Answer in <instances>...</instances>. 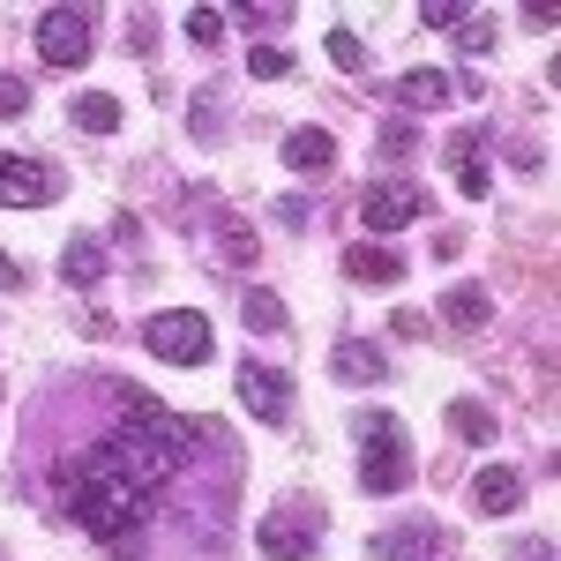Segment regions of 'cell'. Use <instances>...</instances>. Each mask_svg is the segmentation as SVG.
<instances>
[{"instance_id": "17", "label": "cell", "mask_w": 561, "mask_h": 561, "mask_svg": "<svg viewBox=\"0 0 561 561\" xmlns=\"http://www.w3.org/2000/svg\"><path fill=\"white\" fill-rule=\"evenodd\" d=\"M330 375H337V382H382L389 359H382V345H367V337H345V345L330 352Z\"/></svg>"}, {"instance_id": "7", "label": "cell", "mask_w": 561, "mask_h": 561, "mask_svg": "<svg viewBox=\"0 0 561 561\" xmlns=\"http://www.w3.org/2000/svg\"><path fill=\"white\" fill-rule=\"evenodd\" d=\"M240 404L255 412L262 427H285L293 420V375L270 367V359H240Z\"/></svg>"}, {"instance_id": "34", "label": "cell", "mask_w": 561, "mask_h": 561, "mask_svg": "<svg viewBox=\"0 0 561 561\" xmlns=\"http://www.w3.org/2000/svg\"><path fill=\"white\" fill-rule=\"evenodd\" d=\"M23 285V270H15V255H0V293H15Z\"/></svg>"}, {"instance_id": "15", "label": "cell", "mask_w": 561, "mask_h": 561, "mask_svg": "<svg viewBox=\"0 0 561 561\" xmlns=\"http://www.w3.org/2000/svg\"><path fill=\"white\" fill-rule=\"evenodd\" d=\"M442 322H449V330H486V322H494V293H486V285H449V293H442Z\"/></svg>"}, {"instance_id": "12", "label": "cell", "mask_w": 561, "mask_h": 561, "mask_svg": "<svg viewBox=\"0 0 561 561\" xmlns=\"http://www.w3.org/2000/svg\"><path fill=\"white\" fill-rule=\"evenodd\" d=\"M434 547H442V531L427 517H412V524H397V531H382L367 554L375 561H434Z\"/></svg>"}, {"instance_id": "29", "label": "cell", "mask_w": 561, "mask_h": 561, "mask_svg": "<svg viewBox=\"0 0 561 561\" xmlns=\"http://www.w3.org/2000/svg\"><path fill=\"white\" fill-rule=\"evenodd\" d=\"M240 23L248 31H270V23H293V8L285 0H255V8H240Z\"/></svg>"}, {"instance_id": "8", "label": "cell", "mask_w": 561, "mask_h": 561, "mask_svg": "<svg viewBox=\"0 0 561 561\" xmlns=\"http://www.w3.org/2000/svg\"><path fill=\"white\" fill-rule=\"evenodd\" d=\"M60 195V173L45 165V158H15V150H0V203L8 210H38Z\"/></svg>"}, {"instance_id": "19", "label": "cell", "mask_w": 561, "mask_h": 561, "mask_svg": "<svg viewBox=\"0 0 561 561\" xmlns=\"http://www.w3.org/2000/svg\"><path fill=\"white\" fill-rule=\"evenodd\" d=\"M240 322L262 330V337H277V330H285V300H277L270 285H248V293H240Z\"/></svg>"}, {"instance_id": "3", "label": "cell", "mask_w": 561, "mask_h": 561, "mask_svg": "<svg viewBox=\"0 0 561 561\" xmlns=\"http://www.w3.org/2000/svg\"><path fill=\"white\" fill-rule=\"evenodd\" d=\"M142 345L158 352L165 367H203V359L217 352V337H210V322H203L195 307H165V314L142 322Z\"/></svg>"}, {"instance_id": "5", "label": "cell", "mask_w": 561, "mask_h": 561, "mask_svg": "<svg viewBox=\"0 0 561 561\" xmlns=\"http://www.w3.org/2000/svg\"><path fill=\"white\" fill-rule=\"evenodd\" d=\"M255 547L270 561H307L322 547V510H270V517L255 524Z\"/></svg>"}, {"instance_id": "11", "label": "cell", "mask_w": 561, "mask_h": 561, "mask_svg": "<svg viewBox=\"0 0 561 561\" xmlns=\"http://www.w3.org/2000/svg\"><path fill=\"white\" fill-rule=\"evenodd\" d=\"M345 277L352 285H404V255L382 240H352L345 248Z\"/></svg>"}, {"instance_id": "10", "label": "cell", "mask_w": 561, "mask_h": 561, "mask_svg": "<svg viewBox=\"0 0 561 561\" xmlns=\"http://www.w3.org/2000/svg\"><path fill=\"white\" fill-rule=\"evenodd\" d=\"M524 502V472H510V465H479L472 472V510L479 517H510Z\"/></svg>"}, {"instance_id": "24", "label": "cell", "mask_w": 561, "mask_h": 561, "mask_svg": "<svg viewBox=\"0 0 561 561\" xmlns=\"http://www.w3.org/2000/svg\"><path fill=\"white\" fill-rule=\"evenodd\" d=\"M322 53H330V60L345 68V76H359V68H367V45L352 38V31H330V38H322Z\"/></svg>"}, {"instance_id": "18", "label": "cell", "mask_w": 561, "mask_h": 561, "mask_svg": "<svg viewBox=\"0 0 561 561\" xmlns=\"http://www.w3.org/2000/svg\"><path fill=\"white\" fill-rule=\"evenodd\" d=\"M60 277H68V285H98V277H105V248H98V240H90V232H76V240H68V255H60Z\"/></svg>"}, {"instance_id": "27", "label": "cell", "mask_w": 561, "mask_h": 561, "mask_svg": "<svg viewBox=\"0 0 561 561\" xmlns=\"http://www.w3.org/2000/svg\"><path fill=\"white\" fill-rule=\"evenodd\" d=\"M375 142H382V158H412V150H420V128H412V121H382Z\"/></svg>"}, {"instance_id": "1", "label": "cell", "mask_w": 561, "mask_h": 561, "mask_svg": "<svg viewBox=\"0 0 561 561\" xmlns=\"http://www.w3.org/2000/svg\"><path fill=\"white\" fill-rule=\"evenodd\" d=\"M53 486H60V517L76 524V531H90V539H105V547L135 539V531L150 524V510H158V494H142L128 479H90V472H76V465H60Z\"/></svg>"}, {"instance_id": "30", "label": "cell", "mask_w": 561, "mask_h": 561, "mask_svg": "<svg viewBox=\"0 0 561 561\" xmlns=\"http://www.w3.org/2000/svg\"><path fill=\"white\" fill-rule=\"evenodd\" d=\"M434 322L427 314H420V307H397V314H389V337H404V345H412V337H427Z\"/></svg>"}, {"instance_id": "2", "label": "cell", "mask_w": 561, "mask_h": 561, "mask_svg": "<svg viewBox=\"0 0 561 561\" xmlns=\"http://www.w3.org/2000/svg\"><path fill=\"white\" fill-rule=\"evenodd\" d=\"M359 486H367V494H404V486H412V434H404V420H397V412H367V420H359Z\"/></svg>"}, {"instance_id": "16", "label": "cell", "mask_w": 561, "mask_h": 561, "mask_svg": "<svg viewBox=\"0 0 561 561\" xmlns=\"http://www.w3.org/2000/svg\"><path fill=\"white\" fill-rule=\"evenodd\" d=\"M457 98V83L442 76V68H412V76H397V105H412V113H442Z\"/></svg>"}, {"instance_id": "9", "label": "cell", "mask_w": 561, "mask_h": 561, "mask_svg": "<svg viewBox=\"0 0 561 561\" xmlns=\"http://www.w3.org/2000/svg\"><path fill=\"white\" fill-rule=\"evenodd\" d=\"M486 135H449L442 142V158H449V180H457V195H472L486 203V187H494V165H486V150H479Z\"/></svg>"}, {"instance_id": "25", "label": "cell", "mask_w": 561, "mask_h": 561, "mask_svg": "<svg viewBox=\"0 0 561 561\" xmlns=\"http://www.w3.org/2000/svg\"><path fill=\"white\" fill-rule=\"evenodd\" d=\"M420 23H427V31H465V23H472V8H465V0H427V8H420Z\"/></svg>"}, {"instance_id": "14", "label": "cell", "mask_w": 561, "mask_h": 561, "mask_svg": "<svg viewBox=\"0 0 561 561\" xmlns=\"http://www.w3.org/2000/svg\"><path fill=\"white\" fill-rule=\"evenodd\" d=\"M285 165H293V173H330V165H337V135L330 128H293L285 135Z\"/></svg>"}, {"instance_id": "31", "label": "cell", "mask_w": 561, "mask_h": 561, "mask_svg": "<svg viewBox=\"0 0 561 561\" xmlns=\"http://www.w3.org/2000/svg\"><path fill=\"white\" fill-rule=\"evenodd\" d=\"M217 121H225V105H217V90H203V98H195V135L217 142Z\"/></svg>"}, {"instance_id": "28", "label": "cell", "mask_w": 561, "mask_h": 561, "mask_svg": "<svg viewBox=\"0 0 561 561\" xmlns=\"http://www.w3.org/2000/svg\"><path fill=\"white\" fill-rule=\"evenodd\" d=\"M23 113H31V83L0 68V121H23Z\"/></svg>"}, {"instance_id": "26", "label": "cell", "mask_w": 561, "mask_h": 561, "mask_svg": "<svg viewBox=\"0 0 561 561\" xmlns=\"http://www.w3.org/2000/svg\"><path fill=\"white\" fill-rule=\"evenodd\" d=\"M248 76H255V83H277V76H293V53H277V45H255V53H248Z\"/></svg>"}, {"instance_id": "13", "label": "cell", "mask_w": 561, "mask_h": 561, "mask_svg": "<svg viewBox=\"0 0 561 561\" xmlns=\"http://www.w3.org/2000/svg\"><path fill=\"white\" fill-rule=\"evenodd\" d=\"M121 427H142V434H187V427H180V412H165L150 389H135V382H121Z\"/></svg>"}, {"instance_id": "33", "label": "cell", "mask_w": 561, "mask_h": 561, "mask_svg": "<svg viewBox=\"0 0 561 561\" xmlns=\"http://www.w3.org/2000/svg\"><path fill=\"white\" fill-rule=\"evenodd\" d=\"M510 561H554V539H517Z\"/></svg>"}, {"instance_id": "22", "label": "cell", "mask_w": 561, "mask_h": 561, "mask_svg": "<svg viewBox=\"0 0 561 561\" xmlns=\"http://www.w3.org/2000/svg\"><path fill=\"white\" fill-rule=\"evenodd\" d=\"M217 255L225 262H255V232H248L240 217H225V225H217Z\"/></svg>"}, {"instance_id": "6", "label": "cell", "mask_w": 561, "mask_h": 561, "mask_svg": "<svg viewBox=\"0 0 561 561\" xmlns=\"http://www.w3.org/2000/svg\"><path fill=\"white\" fill-rule=\"evenodd\" d=\"M427 210V195L412 187V180H375V187H359V225L367 232H404V225H420Z\"/></svg>"}, {"instance_id": "21", "label": "cell", "mask_w": 561, "mask_h": 561, "mask_svg": "<svg viewBox=\"0 0 561 561\" xmlns=\"http://www.w3.org/2000/svg\"><path fill=\"white\" fill-rule=\"evenodd\" d=\"M449 434H457V442H494V412H486L479 397H457V404H449Z\"/></svg>"}, {"instance_id": "23", "label": "cell", "mask_w": 561, "mask_h": 561, "mask_svg": "<svg viewBox=\"0 0 561 561\" xmlns=\"http://www.w3.org/2000/svg\"><path fill=\"white\" fill-rule=\"evenodd\" d=\"M180 23H187V38H195V45H217V38H225V23H232V15H225V8H187Z\"/></svg>"}, {"instance_id": "20", "label": "cell", "mask_w": 561, "mask_h": 561, "mask_svg": "<svg viewBox=\"0 0 561 561\" xmlns=\"http://www.w3.org/2000/svg\"><path fill=\"white\" fill-rule=\"evenodd\" d=\"M76 128H83V135H121V98L83 90V98H76Z\"/></svg>"}, {"instance_id": "32", "label": "cell", "mask_w": 561, "mask_h": 561, "mask_svg": "<svg viewBox=\"0 0 561 561\" xmlns=\"http://www.w3.org/2000/svg\"><path fill=\"white\" fill-rule=\"evenodd\" d=\"M457 45H465V53H486V45H494V23H486V15H472V23H465V31H457Z\"/></svg>"}, {"instance_id": "4", "label": "cell", "mask_w": 561, "mask_h": 561, "mask_svg": "<svg viewBox=\"0 0 561 561\" xmlns=\"http://www.w3.org/2000/svg\"><path fill=\"white\" fill-rule=\"evenodd\" d=\"M31 38H38L45 68H83L90 60V8H45Z\"/></svg>"}]
</instances>
